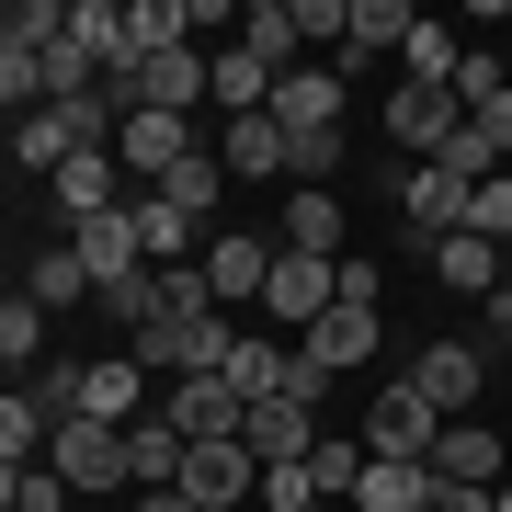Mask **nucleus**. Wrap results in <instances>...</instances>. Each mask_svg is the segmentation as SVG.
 Segmentation results:
<instances>
[{
	"instance_id": "nucleus-8",
	"label": "nucleus",
	"mask_w": 512,
	"mask_h": 512,
	"mask_svg": "<svg viewBox=\"0 0 512 512\" xmlns=\"http://www.w3.org/2000/svg\"><path fill=\"white\" fill-rule=\"evenodd\" d=\"M410 387H421L444 421H467V399L490 387V353H478V342H421V353H410Z\"/></svg>"
},
{
	"instance_id": "nucleus-44",
	"label": "nucleus",
	"mask_w": 512,
	"mask_h": 512,
	"mask_svg": "<svg viewBox=\"0 0 512 512\" xmlns=\"http://www.w3.org/2000/svg\"><path fill=\"white\" fill-rule=\"evenodd\" d=\"M0 399H12V365H0Z\"/></svg>"
},
{
	"instance_id": "nucleus-1",
	"label": "nucleus",
	"mask_w": 512,
	"mask_h": 512,
	"mask_svg": "<svg viewBox=\"0 0 512 512\" xmlns=\"http://www.w3.org/2000/svg\"><path fill=\"white\" fill-rule=\"evenodd\" d=\"M228 342H239V330H228V308L148 319V330H137V365H148V376H217V365H228Z\"/></svg>"
},
{
	"instance_id": "nucleus-13",
	"label": "nucleus",
	"mask_w": 512,
	"mask_h": 512,
	"mask_svg": "<svg viewBox=\"0 0 512 512\" xmlns=\"http://www.w3.org/2000/svg\"><path fill=\"white\" fill-rule=\"evenodd\" d=\"M205 296H239V308H262V274H274V251H262L251 228H228V239H205Z\"/></svg>"
},
{
	"instance_id": "nucleus-32",
	"label": "nucleus",
	"mask_w": 512,
	"mask_h": 512,
	"mask_svg": "<svg viewBox=\"0 0 512 512\" xmlns=\"http://www.w3.org/2000/svg\"><path fill=\"white\" fill-rule=\"evenodd\" d=\"M46 433H57V421L12 387V399H0V467H35V456H46Z\"/></svg>"
},
{
	"instance_id": "nucleus-21",
	"label": "nucleus",
	"mask_w": 512,
	"mask_h": 512,
	"mask_svg": "<svg viewBox=\"0 0 512 512\" xmlns=\"http://www.w3.org/2000/svg\"><path fill=\"white\" fill-rule=\"evenodd\" d=\"M114 205H126V171H114V148H103V160H69V171H57V217H114Z\"/></svg>"
},
{
	"instance_id": "nucleus-6",
	"label": "nucleus",
	"mask_w": 512,
	"mask_h": 512,
	"mask_svg": "<svg viewBox=\"0 0 512 512\" xmlns=\"http://www.w3.org/2000/svg\"><path fill=\"white\" fill-rule=\"evenodd\" d=\"M160 399H148V365L137 353H103V365H80V399H69V421H103V433H126V421H148Z\"/></svg>"
},
{
	"instance_id": "nucleus-35",
	"label": "nucleus",
	"mask_w": 512,
	"mask_h": 512,
	"mask_svg": "<svg viewBox=\"0 0 512 512\" xmlns=\"http://www.w3.org/2000/svg\"><path fill=\"white\" fill-rule=\"evenodd\" d=\"M467 239H490V251H512V171H490V183L467 194Z\"/></svg>"
},
{
	"instance_id": "nucleus-7",
	"label": "nucleus",
	"mask_w": 512,
	"mask_h": 512,
	"mask_svg": "<svg viewBox=\"0 0 512 512\" xmlns=\"http://www.w3.org/2000/svg\"><path fill=\"white\" fill-rule=\"evenodd\" d=\"M160 421H171L183 444H228L251 410H239V387H228V376H171V387H160Z\"/></svg>"
},
{
	"instance_id": "nucleus-27",
	"label": "nucleus",
	"mask_w": 512,
	"mask_h": 512,
	"mask_svg": "<svg viewBox=\"0 0 512 512\" xmlns=\"http://www.w3.org/2000/svg\"><path fill=\"white\" fill-rule=\"evenodd\" d=\"M69 46L92 57V69H114V57H126V0H69Z\"/></svg>"
},
{
	"instance_id": "nucleus-17",
	"label": "nucleus",
	"mask_w": 512,
	"mask_h": 512,
	"mask_svg": "<svg viewBox=\"0 0 512 512\" xmlns=\"http://www.w3.org/2000/svg\"><path fill=\"white\" fill-rule=\"evenodd\" d=\"M433 478L490 490V478H501V433H490V421H444V433H433Z\"/></svg>"
},
{
	"instance_id": "nucleus-14",
	"label": "nucleus",
	"mask_w": 512,
	"mask_h": 512,
	"mask_svg": "<svg viewBox=\"0 0 512 512\" xmlns=\"http://www.w3.org/2000/svg\"><path fill=\"white\" fill-rule=\"evenodd\" d=\"M296 353H308L319 376H353V365H376V308H330L319 330H296Z\"/></svg>"
},
{
	"instance_id": "nucleus-24",
	"label": "nucleus",
	"mask_w": 512,
	"mask_h": 512,
	"mask_svg": "<svg viewBox=\"0 0 512 512\" xmlns=\"http://www.w3.org/2000/svg\"><path fill=\"white\" fill-rule=\"evenodd\" d=\"M433 274L456 285V296H501V251H490V239H467V228H456V239H433Z\"/></svg>"
},
{
	"instance_id": "nucleus-15",
	"label": "nucleus",
	"mask_w": 512,
	"mask_h": 512,
	"mask_svg": "<svg viewBox=\"0 0 512 512\" xmlns=\"http://www.w3.org/2000/svg\"><path fill=\"white\" fill-rule=\"evenodd\" d=\"M387 126H399V148H410V160H444V137L467 126V103H456V92H410V80H399Z\"/></svg>"
},
{
	"instance_id": "nucleus-42",
	"label": "nucleus",
	"mask_w": 512,
	"mask_h": 512,
	"mask_svg": "<svg viewBox=\"0 0 512 512\" xmlns=\"http://www.w3.org/2000/svg\"><path fill=\"white\" fill-rule=\"evenodd\" d=\"M501 296H512V251H501Z\"/></svg>"
},
{
	"instance_id": "nucleus-18",
	"label": "nucleus",
	"mask_w": 512,
	"mask_h": 512,
	"mask_svg": "<svg viewBox=\"0 0 512 512\" xmlns=\"http://www.w3.org/2000/svg\"><path fill=\"white\" fill-rule=\"evenodd\" d=\"M183 456H194V444L171 433L160 410H148V421H126V478H137V490H183Z\"/></svg>"
},
{
	"instance_id": "nucleus-38",
	"label": "nucleus",
	"mask_w": 512,
	"mask_h": 512,
	"mask_svg": "<svg viewBox=\"0 0 512 512\" xmlns=\"http://www.w3.org/2000/svg\"><path fill=\"white\" fill-rule=\"evenodd\" d=\"M421 512H490V490H456V478H433V501Z\"/></svg>"
},
{
	"instance_id": "nucleus-16",
	"label": "nucleus",
	"mask_w": 512,
	"mask_h": 512,
	"mask_svg": "<svg viewBox=\"0 0 512 512\" xmlns=\"http://www.w3.org/2000/svg\"><path fill=\"white\" fill-rule=\"evenodd\" d=\"M239 444H251L262 467H296V456L319 444V410H296V399H262L251 421H239Z\"/></svg>"
},
{
	"instance_id": "nucleus-33",
	"label": "nucleus",
	"mask_w": 512,
	"mask_h": 512,
	"mask_svg": "<svg viewBox=\"0 0 512 512\" xmlns=\"http://www.w3.org/2000/svg\"><path fill=\"white\" fill-rule=\"evenodd\" d=\"M285 251H308V262L342 251V217H330V194H296V205H285Z\"/></svg>"
},
{
	"instance_id": "nucleus-2",
	"label": "nucleus",
	"mask_w": 512,
	"mask_h": 512,
	"mask_svg": "<svg viewBox=\"0 0 512 512\" xmlns=\"http://www.w3.org/2000/svg\"><path fill=\"white\" fill-rule=\"evenodd\" d=\"M433 433H444V410L399 376V387L365 410V433H353V444H365V456H387V467H433Z\"/></svg>"
},
{
	"instance_id": "nucleus-43",
	"label": "nucleus",
	"mask_w": 512,
	"mask_h": 512,
	"mask_svg": "<svg viewBox=\"0 0 512 512\" xmlns=\"http://www.w3.org/2000/svg\"><path fill=\"white\" fill-rule=\"evenodd\" d=\"M490 512H512V490H490Z\"/></svg>"
},
{
	"instance_id": "nucleus-29",
	"label": "nucleus",
	"mask_w": 512,
	"mask_h": 512,
	"mask_svg": "<svg viewBox=\"0 0 512 512\" xmlns=\"http://www.w3.org/2000/svg\"><path fill=\"white\" fill-rule=\"evenodd\" d=\"M35 353H46V308H35V296H23V285H0V365H35Z\"/></svg>"
},
{
	"instance_id": "nucleus-10",
	"label": "nucleus",
	"mask_w": 512,
	"mask_h": 512,
	"mask_svg": "<svg viewBox=\"0 0 512 512\" xmlns=\"http://www.w3.org/2000/svg\"><path fill=\"white\" fill-rule=\"evenodd\" d=\"M46 467L69 478V490H114V478H126V433H103V421H57V433H46Z\"/></svg>"
},
{
	"instance_id": "nucleus-34",
	"label": "nucleus",
	"mask_w": 512,
	"mask_h": 512,
	"mask_svg": "<svg viewBox=\"0 0 512 512\" xmlns=\"http://www.w3.org/2000/svg\"><path fill=\"white\" fill-rule=\"evenodd\" d=\"M126 205H137V239H148V262H183V251H194V217H171L160 194H126Z\"/></svg>"
},
{
	"instance_id": "nucleus-9",
	"label": "nucleus",
	"mask_w": 512,
	"mask_h": 512,
	"mask_svg": "<svg viewBox=\"0 0 512 512\" xmlns=\"http://www.w3.org/2000/svg\"><path fill=\"white\" fill-rule=\"evenodd\" d=\"M262 308L296 319V330H319L330 308H342V274H330V262H308V251H274V274H262Z\"/></svg>"
},
{
	"instance_id": "nucleus-31",
	"label": "nucleus",
	"mask_w": 512,
	"mask_h": 512,
	"mask_svg": "<svg viewBox=\"0 0 512 512\" xmlns=\"http://www.w3.org/2000/svg\"><path fill=\"white\" fill-rule=\"evenodd\" d=\"M23 296H35V308H80V296H92V274H80V251H69V239H57V251H35Z\"/></svg>"
},
{
	"instance_id": "nucleus-26",
	"label": "nucleus",
	"mask_w": 512,
	"mask_h": 512,
	"mask_svg": "<svg viewBox=\"0 0 512 512\" xmlns=\"http://www.w3.org/2000/svg\"><path fill=\"white\" fill-rule=\"evenodd\" d=\"M421 501H433V467H387V456H365L353 512H421Z\"/></svg>"
},
{
	"instance_id": "nucleus-22",
	"label": "nucleus",
	"mask_w": 512,
	"mask_h": 512,
	"mask_svg": "<svg viewBox=\"0 0 512 512\" xmlns=\"http://www.w3.org/2000/svg\"><path fill=\"white\" fill-rule=\"evenodd\" d=\"M148 194H160L171 217H217V205H228V160H217V148H194V160H183V171H160Z\"/></svg>"
},
{
	"instance_id": "nucleus-41",
	"label": "nucleus",
	"mask_w": 512,
	"mask_h": 512,
	"mask_svg": "<svg viewBox=\"0 0 512 512\" xmlns=\"http://www.w3.org/2000/svg\"><path fill=\"white\" fill-rule=\"evenodd\" d=\"M12 501H23V467H0V512H12Z\"/></svg>"
},
{
	"instance_id": "nucleus-37",
	"label": "nucleus",
	"mask_w": 512,
	"mask_h": 512,
	"mask_svg": "<svg viewBox=\"0 0 512 512\" xmlns=\"http://www.w3.org/2000/svg\"><path fill=\"white\" fill-rule=\"evenodd\" d=\"M342 12L353 0H296V35H330V57H342Z\"/></svg>"
},
{
	"instance_id": "nucleus-5",
	"label": "nucleus",
	"mask_w": 512,
	"mask_h": 512,
	"mask_svg": "<svg viewBox=\"0 0 512 512\" xmlns=\"http://www.w3.org/2000/svg\"><path fill=\"white\" fill-rule=\"evenodd\" d=\"M69 251H80V274H92V296H114V285H137V274H148L137 205H114V217H80V228H69Z\"/></svg>"
},
{
	"instance_id": "nucleus-4",
	"label": "nucleus",
	"mask_w": 512,
	"mask_h": 512,
	"mask_svg": "<svg viewBox=\"0 0 512 512\" xmlns=\"http://www.w3.org/2000/svg\"><path fill=\"white\" fill-rule=\"evenodd\" d=\"M194 148H205V137H194V114H126V126H114V171L148 194L160 171H183Z\"/></svg>"
},
{
	"instance_id": "nucleus-11",
	"label": "nucleus",
	"mask_w": 512,
	"mask_h": 512,
	"mask_svg": "<svg viewBox=\"0 0 512 512\" xmlns=\"http://www.w3.org/2000/svg\"><path fill=\"white\" fill-rule=\"evenodd\" d=\"M262 114H274L285 137H342V69H285Z\"/></svg>"
},
{
	"instance_id": "nucleus-39",
	"label": "nucleus",
	"mask_w": 512,
	"mask_h": 512,
	"mask_svg": "<svg viewBox=\"0 0 512 512\" xmlns=\"http://www.w3.org/2000/svg\"><path fill=\"white\" fill-rule=\"evenodd\" d=\"M467 126H490V148H501V160H512V92H501V103H478Z\"/></svg>"
},
{
	"instance_id": "nucleus-12",
	"label": "nucleus",
	"mask_w": 512,
	"mask_h": 512,
	"mask_svg": "<svg viewBox=\"0 0 512 512\" xmlns=\"http://www.w3.org/2000/svg\"><path fill=\"white\" fill-rule=\"evenodd\" d=\"M399 205H410V239H456V228H467V183H456L444 160H410V171H399Z\"/></svg>"
},
{
	"instance_id": "nucleus-20",
	"label": "nucleus",
	"mask_w": 512,
	"mask_h": 512,
	"mask_svg": "<svg viewBox=\"0 0 512 512\" xmlns=\"http://www.w3.org/2000/svg\"><path fill=\"white\" fill-rule=\"evenodd\" d=\"M217 160L239 171V183H274V171H285V126H274V114H228Z\"/></svg>"
},
{
	"instance_id": "nucleus-36",
	"label": "nucleus",
	"mask_w": 512,
	"mask_h": 512,
	"mask_svg": "<svg viewBox=\"0 0 512 512\" xmlns=\"http://www.w3.org/2000/svg\"><path fill=\"white\" fill-rule=\"evenodd\" d=\"M0 103H46V46L0 35Z\"/></svg>"
},
{
	"instance_id": "nucleus-3",
	"label": "nucleus",
	"mask_w": 512,
	"mask_h": 512,
	"mask_svg": "<svg viewBox=\"0 0 512 512\" xmlns=\"http://www.w3.org/2000/svg\"><path fill=\"white\" fill-rule=\"evenodd\" d=\"M183 501L194 512H251L262 501V456H251V444H194V456H183Z\"/></svg>"
},
{
	"instance_id": "nucleus-23",
	"label": "nucleus",
	"mask_w": 512,
	"mask_h": 512,
	"mask_svg": "<svg viewBox=\"0 0 512 512\" xmlns=\"http://www.w3.org/2000/svg\"><path fill=\"white\" fill-rule=\"evenodd\" d=\"M239 46H251L262 57V69H296V46H308V35H296V0H251V12H239Z\"/></svg>"
},
{
	"instance_id": "nucleus-30",
	"label": "nucleus",
	"mask_w": 512,
	"mask_h": 512,
	"mask_svg": "<svg viewBox=\"0 0 512 512\" xmlns=\"http://www.w3.org/2000/svg\"><path fill=\"white\" fill-rule=\"evenodd\" d=\"M410 23H421L410 0H353V12H342V57H365V46H399Z\"/></svg>"
},
{
	"instance_id": "nucleus-28",
	"label": "nucleus",
	"mask_w": 512,
	"mask_h": 512,
	"mask_svg": "<svg viewBox=\"0 0 512 512\" xmlns=\"http://www.w3.org/2000/svg\"><path fill=\"white\" fill-rule=\"evenodd\" d=\"M126 46H137V57L194 46V0H126Z\"/></svg>"
},
{
	"instance_id": "nucleus-45",
	"label": "nucleus",
	"mask_w": 512,
	"mask_h": 512,
	"mask_svg": "<svg viewBox=\"0 0 512 512\" xmlns=\"http://www.w3.org/2000/svg\"><path fill=\"white\" fill-rule=\"evenodd\" d=\"M0 23H12V12H0Z\"/></svg>"
},
{
	"instance_id": "nucleus-19",
	"label": "nucleus",
	"mask_w": 512,
	"mask_h": 512,
	"mask_svg": "<svg viewBox=\"0 0 512 512\" xmlns=\"http://www.w3.org/2000/svg\"><path fill=\"white\" fill-rule=\"evenodd\" d=\"M285 365H296V353L274 342V330H239V342H228V387H239V410H262V399H274V387H285Z\"/></svg>"
},
{
	"instance_id": "nucleus-40",
	"label": "nucleus",
	"mask_w": 512,
	"mask_h": 512,
	"mask_svg": "<svg viewBox=\"0 0 512 512\" xmlns=\"http://www.w3.org/2000/svg\"><path fill=\"white\" fill-rule=\"evenodd\" d=\"M490 342H501V353H512V296H490Z\"/></svg>"
},
{
	"instance_id": "nucleus-25",
	"label": "nucleus",
	"mask_w": 512,
	"mask_h": 512,
	"mask_svg": "<svg viewBox=\"0 0 512 512\" xmlns=\"http://www.w3.org/2000/svg\"><path fill=\"white\" fill-rule=\"evenodd\" d=\"M308 478H319V512H353V490H365V444L319 433V444H308Z\"/></svg>"
}]
</instances>
